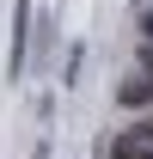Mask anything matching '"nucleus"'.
<instances>
[{
    "instance_id": "nucleus-4",
    "label": "nucleus",
    "mask_w": 153,
    "mask_h": 159,
    "mask_svg": "<svg viewBox=\"0 0 153 159\" xmlns=\"http://www.w3.org/2000/svg\"><path fill=\"white\" fill-rule=\"evenodd\" d=\"M135 129H141V135H153V116H141V122H135Z\"/></svg>"
},
{
    "instance_id": "nucleus-2",
    "label": "nucleus",
    "mask_w": 153,
    "mask_h": 159,
    "mask_svg": "<svg viewBox=\"0 0 153 159\" xmlns=\"http://www.w3.org/2000/svg\"><path fill=\"white\" fill-rule=\"evenodd\" d=\"M116 98L129 104V110H141V104H153V74H135V80H123V86H116Z\"/></svg>"
},
{
    "instance_id": "nucleus-1",
    "label": "nucleus",
    "mask_w": 153,
    "mask_h": 159,
    "mask_svg": "<svg viewBox=\"0 0 153 159\" xmlns=\"http://www.w3.org/2000/svg\"><path fill=\"white\" fill-rule=\"evenodd\" d=\"M110 159H153V135H141V129L116 135V141H110Z\"/></svg>"
},
{
    "instance_id": "nucleus-5",
    "label": "nucleus",
    "mask_w": 153,
    "mask_h": 159,
    "mask_svg": "<svg viewBox=\"0 0 153 159\" xmlns=\"http://www.w3.org/2000/svg\"><path fill=\"white\" fill-rule=\"evenodd\" d=\"M147 37H153V12H147Z\"/></svg>"
},
{
    "instance_id": "nucleus-3",
    "label": "nucleus",
    "mask_w": 153,
    "mask_h": 159,
    "mask_svg": "<svg viewBox=\"0 0 153 159\" xmlns=\"http://www.w3.org/2000/svg\"><path fill=\"white\" fill-rule=\"evenodd\" d=\"M141 74H153V37L141 43Z\"/></svg>"
}]
</instances>
